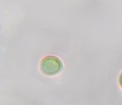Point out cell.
I'll list each match as a JSON object with an SVG mask.
<instances>
[{
  "label": "cell",
  "mask_w": 122,
  "mask_h": 105,
  "mask_svg": "<svg viewBox=\"0 0 122 105\" xmlns=\"http://www.w3.org/2000/svg\"><path fill=\"white\" fill-rule=\"evenodd\" d=\"M63 65L59 58L48 56L42 60L40 69L42 73L47 76H54L62 71Z\"/></svg>",
  "instance_id": "6da1fadb"
},
{
  "label": "cell",
  "mask_w": 122,
  "mask_h": 105,
  "mask_svg": "<svg viewBox=\"0 0 122 105\" xmlns=\"http://www.w3.org/2000/svg\"><path fill=\"white\" fill-rule=\"evenodd\" d=\"M119 83L120 86L122 88V73L120 74V75L119 79Z\"/></svg>",
  "instance_id": "7a4b0ae2"
}]
</instances>
